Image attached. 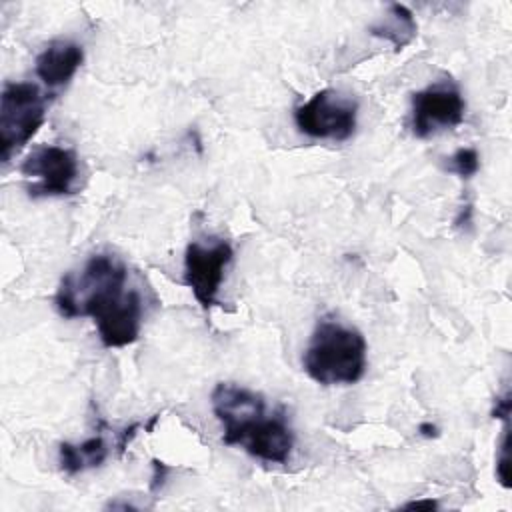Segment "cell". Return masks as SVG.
<instances>
[{
    "instance_id": "5b68a950",
    "label": "cell",
    "mask_w": 512,
    "mask_h": 512,
    "mask_svg": "<svg viewBox=\"0 0 512 512\" xmlns=\"http://www.w3.org/2000/svg\"><path fill=\"white\" fill-rule=\"evenodd\" d=\"M358 102L334 88L316 92L294 110V124L300 134L314 140L344 142L356 130Z\"/></svg>"
},
{
    "instance_id": "ac0fdd59",
    "label": "cell",
    "mask_w": 512,
    "mask_h": 512,
    "mask_svg": "<svg viewBox=\"0 0 512 512\" xmlns=\"http://www.w3.org/2000/svg\"><path fill=\"white\" fill-rule=\"evenodd\" d=\"M402 508H438L436 500H414V502H406Z\"/></svg>"
},
{
    "instance_id": "277c9868",
    "label": "cell",
    "mask_w": 512,
    "mask_h": 512,
    "mask_svg": "<svg viewBox=\"0 0 512 512\" xmlns=\"http://www.w3.org/2000/svg\"><path fill=\"white\" fill-rule=\"evenodd\" d=\"M48 98L32 82H6L0 94V156L8 162L42 128Z\"/></svg>"
},
{
    "instance_id": "6da1fadb",
    "label": "cell",
    "mask_w": 512,
    "mask_h": 512,
    "mask_svg": "<svg viewBox=\"0 0 512 512\" xmlns=\"http://www.w3.org/2000/svg\"><path fill=\"white\" fill-rule=\"evenodd\" d=\"M54 306L64 318L90 316L106 348L136 342L142 326V298L128 286V268L114 254H92L80 274L62 276Z\"/></svg>"
},
{
    "instance_id": "ba28073f",
    "label": "cell",
    "mask_w": 512,
    "mask_h": 512,
    "mask_svg": "<svg viewBox=\"0 0 512 512\" xmlns=\"http://www.w3.org/2000/svg\"><path fill=\"white\" fill-rule=\"evenodd\" d=\"M232 256V246L218 238H212L210 242L194 240L186 246L184 284L204 310H210L218 302L224 270L232 262Z\"/></svg>"
},
{
    "instance_id": "52a82bcc",
    "label": "cell",
    "mask_w": 512,
    "mask_h": 512,
    "mask_svg": "<svg viewBox=\"0 0 512 512\" xmlns=\"http://www.w3.org/2000/svg\"><path fill=\"white\" fill-rule=\"evenodd\" d=\"M20 174L32 180L28 184V194L32 198H56L74 194L80 168L72 150L56 144H42L24 158Z\"/></svg>"
},
{
    "instance_id": "5bb4252c",
    "label": "cell",
    "mask_w": 512,
    "mask_h": 512,
    "mask_svg": "<svg viewBox=\"0 0 512 512\" xmlns=\"http://www.w3.org/2000/svg\"><path fill=\"white\" fill-rule=\"evenodd\" d=\"M168 472H170V468L164 462H160L158 458L152 460V480H150V490L152 492H160V488L166 482Z\"/></svg>"
},
{
    "instance_id": "7a4b0ae2",
    "label": "cell",
    "mask_w": 512,
    "mask_h": 512,
    "mask_svg": "<svg viewBox=\"0 0 512 512\" xmlns=\"http://www.w3.org/2000/svg\"><path fill=\"white\" fill-rule=\"evenodd\" d=\"M212 410L222 424V440L240 446L250 456L286 464L294 448V432L284 408H268L266 398L234 382H220L212 390Z\"/></svg>"
},
{
    "instance_id": "8992f818",
    "label": "cell",
    "mask_w": 512,
    "mask_h": 512,
    "mask_svg": "<svg viewBox=\"0 0 512 512\" xmlns=\"http://www.w3.org/2000/svg\"><path fill=\"white\" fill-rule=\"evenodd\" d=\"M466 102L450 76L434 80L412 94L410 126L416 138H430L462 124Z\"/></svg>"
},
{
    "instance_id": "9c48e42d",
    "label": "cell",
    "mask_w": 512,
    "mask_h": 512,
    "mask_svg": "<svg viewBox=\"0 0 512 512\" xmlns=\"http://www.w3.org/2000/svg\"><path fill=\"white\" fill-rule=\"evenodd\" d=\"M84 62V50L72 40H52L36 56V76L48 88L66 86Z\"/></svg>"
},
{
    "instance_id": "7c38bea8",
    "label": "cell",
    "mask_w": 512,
    "mask_h": 512,
    "mask_svg": "<svg viewBox=\"0 0 512 512\" xmlns=\"http://www.w3.org/2000/svg\"><path fill=\"white\" fill-rule=\"evenodd\" d=\"M448 172H454L462 180L472 178L480 170V156L474 148H458L446 164Z\"/></svg>"
},
{
    "instance_id": "8fae6325",
    "label": "cell",
    "mask_w": 512,
    "mask_h": 512,
    "mask_svg": "<svg viewBox=\"0 0 512 512\" xmlns=\"http://www.w3.org/2000/svg\"><path fill=\"white\" fill-rule=\"evenodd\" d=\"M416 20L414 14L404 4H390L388 14L370 26V34L376 38H384L392 42L396 50H402L406 44H410L416 36Z\"/></svg>"
},
{
    "instance_id": "2e32d148",
    "label": "cell",
    "mask_w": 512,
    "mask_h": 512,
    "mask_svg": "<svg viewBox=\"0 0 512 512\" xmlns=\"http://www.w3.org/2000/svg\"><path fill=\"white\" fill-rule=\"evenodd\" d=\"M492 416H494V418H500V420H508V416H510V394H508V392H506L504 396H498V398H496Z\"/></svg>"
},
{
    "instance_id": "e0dca14e",
    "label": "cell",
    "mask_w": 512,
    "mask_h": 512,
    "mask_svg": "<svg viewBox=\"0 0 512 512\" xmlns=\"http://www.w3.org/2000/svg\"><path fill=\"white\" fill-rule=\"evenodd\" d=\"M418 432H420L424 438H436V436H438V428H436L434 424H430V422H422V424L418 426Z\"/></svg>"
},
{
    "instance_id": "9a60e30c",
    "label": "cell",
    "mask_w": 512,
    "mask_h": 512,
    "mask_svg": "<svg viewBox=\"0 0 512 512\" xmlns=\"http://www.w3.org/2000/svg\"><path fill=\"white\" fill-rule=\"evenodd\" d=\"M140 428H142V424H140V422H134V424L126 426V428L120 432V436H118V442H116L118 454H124V452H126V448L130 446V442L134 440V436L138 434V430H140Z\"/></svg>"
},
{
    "instance_id": "30bf717a",
    "label": "cell",
    "mask_w": 512,
    "mask_h": 512,
    "mask_svg": "<svg viewBox=\"0 0 512 512\" xmlns=\"http://www.w3.org/2000/svg\"><path fill=\"white\" fill-rule=\"evenodd\" d=\"M108 456V446L100 434L86 438L80 444L62 442L58 448V464L60 468L74 476L88 468H98Z\"/></svg>"
},
{
    "instance_id": "3957f363",
    "label": "cell",
    "mask_w": 512,
    "mask_h": 512,
    "mask_svg": "<svg viewBox=\"0 0 512 512\" xmlns=\"http://www.w3.org/2000/svg\"><path fill=\"white\" fill-rule=\"evenodd\" d=\"M366 340L360 330L324 316L302 356L304 372L322 386L356 384L366 372Z\"/></svg>"
},
{
    "instance_id": "4fadbf2b",
    "label": "cell",
    "mask_w": 512,
    "mask_h": 512,
    "mask_svg": "<svg viewBox=\"0 0 512 512\" xmlns=\"http://www.w3.org/2000/svg\"><path fill=\"white\" fill-rule=\"evenodd\" d=\"M510 458H508V432H504L500 452L496 458V476L504 488H510Z\"/></svg>"
}]
</instances>
